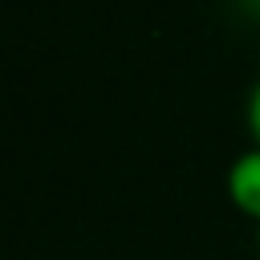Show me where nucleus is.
I'll list each match as a JSON object with an SVG mask.
<instances>
[{
  "label": "nucleus",
  "mask_w": 260,
  "mask_h": 260,
  "mask_svg": "<svg viewBox=\"0 0 260 260\" xmlns=\"http://www.w3.org/2000/svg\"><path fill=\"white\" fill-rule=\"evenodd\" d=\"M256 244H260V228H256Z\"/></svg>",
  "instance_id": "3"
},
{
  "label": "nucleus",
  "mask_w": 260,
  "mask_h": 260,
  "mask_svg": "<svg viewBox=\"0 0 260 260\" xmlns=\"http://www.w3.org/2000/svg\"><path fill=\"white\" fill-rule=\"evenodd\" d=\"M223 187H228L232 207L260 228V146H248L244 154L232 158Z\"/></svg>",
  "instance_id": "1"
},
{
  "label": "nucleus",
  "mask_w": 260,
  "mask_h": 260,
  "mask_svg": "<svg viewBox=\"0 0 260 260\" xmlns=\"http://www.w3.org/2000/svg\"><path fill=\"white\" fill-rule=\"evenodd\" d=\"M248 134H252V146H260V81L248 93Z\"/></svg>",
  "instance_id": "2"
}]
</instances>
